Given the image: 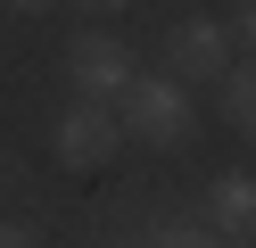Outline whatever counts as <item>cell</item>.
I'll use <instances>...</instances> for the list:
<instances>
[{
    "label": "cell",
    "instance_id": "1",
    "mask_svg": "<svg viewBox=\"0 0 256 248\" xmlns=\"http://www.w3.org/2000/svg\"><path fill=\"white\" fill-rule=\"evenodd\" d=\"M116 124H124V141H140V149H182L190 132H198L190 83L174 75V66H157V75H132V83H124V99H116Z\"/></svg>",
    "mask_w": 256,
    "mask_h": 248
},
{
    "label": "cell",
    "instance_id": "2",
    "mask_svg": "<svg viewBox=\"0 0 256 248\" xmlns=\"http://www.w3.org/2000/svg\"><path fill=\"white\" fill-rule=\"evenodd\" d=\"M116 149H124L116 108H100V99H74V108H58V124H50V157L66 165V174H100Z\"/></svg>",
    "mask_w": 256,
    "mask_h": 248
},
{
    "label": "cell",
    "instance_id": "3",
    "mask_svg": "<svg viewBox=\"0 0 256 248\" xmlns=\"http://www.w3.org/2000/svg\"><path fill=\"white\" fill-rule=\"evenodd\" d=\"M132 75H140V66H132V50H124L108 25H83V33L66 42V83H74V99H100V108H116Z\"/></svg>",
    "mask_w": 256,
    "mask_h": 248
},
{
    "label": "cell",
    "instance_id": "4",
    "mask_svg": "<svg viewBox=\"0 0 256 248\" xmlns=\"http://www.w3.org/2000/svg\"><path fill=\"white\" fill-rule=\"evenodd\" d=\"M166 66H174L182 83H223V75H232V25L182 17V25L166 33Z\"/></svg>",
    "mask_w": 256,
    "mask_h": 248
},
{
    "label": "cell",
    "instance_id": "5",
    "mask_svg": "<svg viewBox=\"0 0 256 248\" xmlns=\"http://www.w3.org/2000/svg\"><path fill=\"white\" fill-rule=\"evenodd\" d=\"M198 223H215L232 248H256V174L223 165V174L206 182V215H198Z\"/></svg>",
    "mask_w": 256,
    "mask_h": 248
},
{
    "label": "cell",
    "instance_id": "6",
    "mask_svg": "<svg viewBox=\"0 0 256 248\" xmlns=\"http://www.w3.org/2000/svg\"><path fill=\"white\" fill-rule=\"evenodd\" d=\"M223 116H232V132H240V141H256V58L223 75Z\"/></svg>",
    "mask_w": 256,
    "mask_h": 248
},
{
    "label": "cell",
    "instance_id": "7",
    "mask_svg": "<svg viewBox=\"0 0 256 248\" xmlns=\"http://www.w3.org/2000/svg\"><path fill=\"white\" fill-rule=\"evenodd\" d=\"M149 248H232V240H223L215 223H157Z\"/></svg>",
    "mask_w": 256,
    "mask_h": 248
},
{
    "label": "cell",
    "instance_id": "8",
    "mask_svg": "<svg viewBox=\"0 0 256 248\" xmlns=\"http://www.w3.org/2000/svg\"><path fill=\"white\" fill-rule=\"evenodd\" d=\"M232 42L256 58V0H240V9H232Z\"/></svg>",
    "mask_w": 256,
    "mask_h": 248
},
{
    "label": "cell",
    "instance_id": "9",
    "mask_svg": "<svg viewBox=\"0 0 256 248\" xmlns=\"http://www.w3.org/2000/svg\"><path fill=\"white\" fill-rule=\"evenodd\" d=\"M0 248H42V240H34L25 223H17V215H0Z\"/></svg>",
    "mask_w": 256,
    "mask_h": 248
},
{
    "label": "cell",
    "instance_id": "10",
    "mask_svg": "<svg viewBox=\"0 0 256 248\" xmlns=\"http://www.w3.org/2000/svg\"><path fill=\"white\" fill-rule=\"evenodd\" d=\"M8 190H25V165L8 157V149H0V198H8Z\"/></svg>",
    "mask_w": 256,
    "mask_h": 248
},
{
    "label": "cell",
    "instance_id": "11",
    "mask_svg": "<svg viewBox=\"0 0 256 248\" xmlns=\"http://www.w3.org/2000/svg\"><path fill=\"white\" fill-rule=\"evenodd\" d=\"M83 9H91V17H116V9H124V0H83Z\"/></svg>",
    "mask_w": 256,
    "mask_h": 248
},
{
    "label": "cell",
    "instance_id": "12",
    "mask_svg": "<svg viewBox=\"0 0 256 248\" xmlns=\"http://www.w3.org/2000/svg\"><path fill=\"white\" fill-rule=\"evenodd\" d=\"M8 9H50V0H8Z\"/></svg>",
    "mask_w": 256,
    "mask_h": 248
},
{
    "label": "cell",
    "instance_id": "13",
    "mask_svg": "<svg viewBox=\"0 0 256 248\" xmlns=\"http://www.w3.org/2000/svg\"><path fill=\"white\" fill-rule=\"evenodd\" d=\"M108 248H149V240H108Z\"/></svg>",
    "mask_w": 256,
    "mask_h": 248
}]
</instances>
